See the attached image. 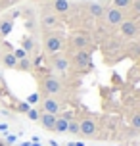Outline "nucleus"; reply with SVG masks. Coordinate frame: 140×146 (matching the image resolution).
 Segmentation results:
<instances>
[{
  "label": "nucleus",
  "mask_w": 140,
  "mask_h": 146,
  "mask_svg": "<svg viewBox=\"0 0 140 146\" xmlns=\"http://www.w3.org/2000/svg\"><path fill=\"white\" fill-rule=\"evenodd\" d=\"M0 64L6 67V69H15L17 67V60H15L14 52L12 50H0Z\"/></svg>",
  "instance_id": "obj_12"
},
{
  "label": "nucleus",
  "mask_w": 140,
  "mask_h": 146,
  "mask_svg": "<svg viewBox=\"0 0 140 146\" xmlns=\"http://www.w3.org/2000/svg\"><path fill=\"white\" fill-rule=\"evenodd\" d=\"M129 121H131V125H133V129H136V131H140V111H136V113H133Z\"/></svg>",
  "instance_id": "obj_22"
},
{
  "label": "nucleus",
  "mask_w": 140,
  "mask_h": 146,
  "mask_svg": "<svg viewBox=\"0 0 140 146\" xmlns=\"http://www.w3.org/2000/svg\"><path fill=\"white\" fill-rule=\"evenodd\" d=\"M58 23H59V15L52 14V12H48V10H46L44 14H40V27H42L44 31L56 29V27H58Z\"/></svg>",
  "instance_id": "obj_11"
},
{
  "label": "nucleus",
  "mask_w": 140,
  "mask_h": 146,
  "mask_svg": "<svg viewBox=\"0 0 140 146\" xmlns=\"http://www.w3.org/2000/svg\"><path fill=\"white\" fill-rule=\"evenodd\" d=\"M85 8H87V14L90 17H96V19H100L106 12V6L102 2H85Z\"/></svg>",
  "instance_id": "obj_13"
},
{
  "label": "nucleus",
  "mask_w": 140,
  "mask_h": 146,
  "mask_svg": "<svg viewBox=\"0 0 140 146\" xmlns=\"http://www.w3.org/2000/svg\"><path fill=\"white\" fill-rule=\"evenodd\" d=\"M67 127H69V119H67V117H63V115H58L54 131H56V133H67Z\"/></svg>",
  "instance_id": "obj_16"
},
{
  "label": "nucleus",
  "mask_w": 140,
  "mask_h": 146,
  "mask_svg": "<svg viewBox=\"0 0 140 146\" xmlns=\"http://www.w3.org/2000/svg\"><path fill=\"white\" fill-rule=\"evenodd\" d=\"M138 31H140V27L134 19H125L119 25V33H121L123 38H134V36L138 35Z\"/></svg>",
  "instance_id": "obj_8"
},
{
  "label": "nucleus",
  "mask_w": 140,
  "mask_h": 146,
  "mask_svg": "<svg viewBox=\"0 0 140 146\" xmlns=\"http://www.w3.org/2000/svg\"><path fill=\"white\" fill-rule=\"evenodd\" d=\"M19 146H40L38 142H21Z\"/></svg>",
  "instance_id": "obj_28"
},
{
  "label": "nucleus",
  "mask_w": 140,
  "mask_h": 146,
  "mask_svg": "<svg viewBox=\"0 0 140 146\" xmlns=\"http://www.w3.org/2000/svg\"><path fill=\"white\" fill-rule=\"evenodd\" d=\"M0 131H2V133H8V123H0Z\"/></svg>",
  "instance_id": "obj_29"
},
{
  "label": "nucleus",
  "mask_w": 140,
  "mask_h": 146,
  "mask_svg": "<svg viewBox=\"0 0 140 146\" xmlns=\"http://www.w3.org/2000/svg\"><path fill=\"white\" fill-rule=\"evenodd\" d=\"M102 19L108 27H119L127 19V12L125 10H119V8H113V6H108L102 15Z\"/></svg>",
  "instance_id": "obj_5"
},
{
  "label": "nucleus",
  "mask_w": 140,
  "mask_h": 146,
  "mask_svg": "<svg viewBox=\"0 0 140 146\" xmlns=\"http://www.w3.org/2000/svg\"><path fill=\"white\" fill-rule=\"evenodd\" d=\"M69 64H71V69H77V71L90 69V67H92V52L90 50L71 52V54H69Z\"/></svg>",
  "instance_id": "obj_3"
},
{
  "label": "nucleus",
  "mask_w": 140,
  "mask_h": 146,
  "mask_svg": "<svg viewBox=\"0 0 140 146\" xmlns=\"http://www.w3.org/2000/svg\"><path fill=\"white\" fill-rule=\"evenodd\" d=\"M31 108H33V106H31L27 100H25V102H19V111H23V113H27Z\"/></svg>",
  "instance_id": "obj_26"
},
{
  "label": "nucleus",
  "mask_w": 140,
  "mask_h": 146,
  "mask_svg": "<svg viewBox=\"0 0 140 146\" xmlns=\"http://www.w3.org/2000/svg\"><path fill=\"white\" fill-rule=\"evenodd\" d=\"M79 127H81V135L83 137H88V139H94L98 135V125H96L94 119H79Z\"/></svg>",
  "instance_id": "obj_9"
},
{
  "label": "nucleus",
  "mask_w": 140,
  "mask_h": 146,
  "mask_svg": "<svg viewBox=\"0 0 140 146\" xmlns=\"http://www.w3.org/2000/svg\"><path fill=\"white\" fill-rule=\"evenodd\" d=\"M65 48V36L58 33V31H44L42 33V50L46 56L52 54H59V52Z\"/></svg>",
  "instance_id": "obj_1"
},
{
  "label": "nucleus",
  "mask_w": 140,
  "mask_h": 146,
  "mask_svg": "<svg viewBox=\"0 0 140 146\" xmlns=\"http://www.w3.org/2000/svg\"><path fill=\"white\" fill-rule=\"evenodd\" d=\"M31 67H33V60L27 56V58H23V60L17 62V67H15V69H19V71H29Z\"/></svg>",
  "instance_id": "obj_19"
},
{
  "label": "nucleus",
  "mask_w": 140,
  "mask_h": 146,
  "mask_svg": "<svg viewBox=\"0 0 140 146\" xmlns=\"http://www.w3.org/2000/svg\"><path fill=\"white\" fill-rule=\"evenodd\" d=\"M56 119H58V115H54V113H40V125L44 127V129H48V131H54V127H56Z\"/></svg>",
  "instance_id": "obj_15"
},
{
  "label": "nucleus",
  "mask_w": 140,
  "mask_h": 146,
  "mask_svg": "<svg viewBox=\"0 0 140 146\" xmlns=\"http://www.w3.org/2000/svg\"><path fill=\"white\" fill-rule=\"evenodd\" d=\"M14 56H15V60H17V62H19V60H23V58H27V56H29V54H27V52L23 50L21 46H19V48H14Z\"/></svg>",
  "instance_id": "obj_23"
},
{
  "label": "nucleus",
  "mask_w": 140,
  "mask_h": 146,
  "mask_svg": "<svg viewBox=\"0 0 140 146\" xmlns=\"http://www.w3.org/2000/svg\"><path fill=\"white\" fill-rule=\"evenodd\" d=\"M71 2L69 0H50V10L48 12H52V14L56 15H67L69 12H71Z\"/></svg>",
  "instance_id": "obj_10"
},
{
  "label": "nucleus",
  "mask_w": 140,
  "mask_h": 146,
  "mask_svg": "<svg viewBox=\"0 0 140 146\" xmlns=\"http://www.w3.org/2000/svg\"><path fill=\"white\" fill-rule=\"evenodd\" d=\"M38 85H40V92L44 96H58V94L63 92V83H61L56 75H52V73L40 77Z\"/></svg>",
  "instance_id": "obj_2"
},
{
  "label": "nucleus",
  "mask_w": 140,
  "mask_h": 146,
  "mask_svg": "<svg viewBox=\"0 0 140 146\" xmlns=\"http://www.w3.org/2000/svg\"><path fill=\"white\" fill-rule=\"evenodd\" d=\"M15 140H17V139H15V135L6 133V142H8V144H15Z\"/></svg>",
  "instance_id": "obj_27"
},
{
  "label": "nucleus",
  "mask_w": 140,
  "mask_h": 146,
  "mask_svg": "<svg viewBox=\"0 0 140 146\" xmlns=\"http://www.w3.org/2000/svg\"><path fill=\"white\" fill-rule=\"evenodd\" d=\"M67 133H73V135H81L79 119H69V127H67Z\"/></svg>",
  "instance_id": "obj_20"
},
{
  "label": "nucleus",
  "mask_w": 140,
  "mask_h": 146,
  "mask_svg": "<svg viewBox=\"0 0 140 146\" xmlns=\"http://www.w3.org/2000/svg\"><path fill=\"white\" fill-rule=\"evenodd\" d=\"M67 48L71 52H77V50H92V40L87 33H81V31H75L69 35L67 38Z\"/></svg>",
  "instance_id": "obj_4"
},
{
  "label": "nucleus",
  "mask_w": 140,
  "mask_h": 146,
  "mask_svg": "<svg viewBox=\"0 0 140 146\" xmlns=\"http://www.w3.org/2000/svg\"><path fill=\"white\" fill-rule=\"evenodd\" d=\"M27 117L33 119V121H38V119H40V111H38L37 108H31L29 111H27Z\"/></svg>",
  "instance_id": "obj_24"
},
{
  "label": "nucleus",
  "mask_w": 140,
  "mask_h": 146,
  "mask_svg": "<svg viewBox=\"0 0 140 146\" xmlns=\"http://www.w3.org/2000/svg\"><path fill=\"white\" fill-rule=\"evenodd\" d=\"M40 108L44 113H54V115H58L59 111H61V102H59L56 96H44L42 100H40Z\"/></svg>",
  "instance_id": "obj_7"
},
{
  "label": "nucleus",
  "mask_w": 140,
  "mask_h": 146,
  "mask_svg": "<svg viewBox=\"0 0 140 146\" xmlns=\"http://www.w3.org/2000/svg\"><path fill=\"white\" fill-rule=\"evenodd\" d=\"M21 48L27 52V54H31V52L35 50V38H33L31 35L23 36V38H21Z\"/></svg>",
  "instance_id": "obj_17"
},
{
  "label": "nucleus",
  "mask_w": 140,
  "mask_h": 146,
  "mask_svg": "<svg viewBox=\"0 0 140 146\" xmlns=\"http://www.w3.org/2000/svg\"><path fill=\"white\" fill-rule=\"evenodd\" d=\"M46 64H48L54 71H58V73H67L69 69H71L69 58H67V56H63V54H52V56H48Z\"/></svg>",
  "instance_id": "obj_6"
},
{
  "label": "nucleus",
  "mask_w": 140,
  "mask_h": 146,
  "mask_svg": "<svg viewBox=\"0 0 140 146\" xmlns=\"http://www.w3.org/2000/svg\"><path fill=\"white\" fill-rule=\"evenodd\" d=\"M12 29H14V17H12V15L2 17V19H0V36H2V38L8 36L12 33Z\"/></svg>",
  "instance_id": "obj_14"
},
{
  "label": "nucleus",
  "mask_w": 140,
  "mask_h": 146,
  "mask_svg": "<svg viewBox=\"0 0 140 146\" xmlns=\"http://www.w3.org/2000/svg\"><path fill=\"white\" fill-rule=\"evenodd\" d=\"M27 102H29L31 106H33V104H38V102H40V94H38V92L29 94V96H27Z\"/></svg>",
  "instance_id": "obj_25"
},
{
  "label": "nucleus",
  "mask_w": 140,
  "mask_h": 146,
  "mask_svg": "<svg viewBox=\"0 0 140 146\" xmlns=\"http://www.w3.org/2000/svg\"><path fill=\"white\" fill-rule=\"evenodd\" d=\"M131 4H133V0H110V6L119 8V10H125V12H129Z\"/></svg>",
  "instance_id": "obj_18"
},
{
  "label": "nucleus",
  "mask_w": 140,
  "mask_h": 146,
  "mask_svg": "<svg viewBox=\"0 0 140 146\" xmlns=\"http://www.w3.org/2000/svg\"><path fill=\"white\" fill-rule=\"evenodd\" d=\"M129 12H131L133 17L140 15V0H133V4H131V8H129Z\"/></svg>",
  "instance_id": "obj_21"
}]
</instances>
